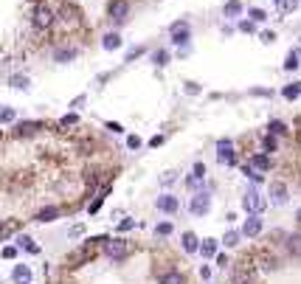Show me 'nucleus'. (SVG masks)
Wrapping results in <instances>:
<instances>
[{"mask_svg":"<svg viewBox=\"0 0 301 284\" xmlns=\"http://www.w3.org/2000/svg\"><path fill=\"white\" fill-rule=\"evenodd\" d=\"M107 242V236H90L87 242H82V248L73 253V262H79V264H85V262H90L96 253L101 250V245Z\"/></svg>","mask_w":301,"mask_h":284,"instance_id":"nucleus-1","label":"nucleus"},{"mask_svg":"<svg viewBox=\"0 0 301 284\" xmlns=\"http://www.w3.org/2000/svg\"><path fill=\"white\" fill-rule=\"evenodd\" d=\"M169 40H172L175 45H180V48H186V43L192 40V23L189 20H175L172 26H169Z\"/></svg>","mask_w":301,"mask_h":284,"instance_id":"nucleus-2","label":"nucleus"},{"mask_svg":"<svg viewBox=\"0 0 301 284\" xmlns=\"http://www.w3.org/2000/svg\"><path fill=\"white\" fill-rule=\"evenodd\" d=\"M54 20H57V12H54L51 6H45V3H40V6L34 9V15H31L34 29H40V31L51 29V26H54Z\"/></svg>","mask_w":301,"mask_h":284,"instance_id":"nucleus-3","label":"nucleus"},{"mask_svg":"<svg viewBox=\"0 0 301 284\" xmlns=\"http://www.w3.org/2000/svg\"><path fill=\"white\" fill-rule=\"evenodd\" d=\"M127 242L124 239H107L104 242V253H107V259H113V262H121L124 256H127Z\"/></svg>","mask_w":301,"mask_h":284,"instance_id":"nucleus-4","label":"nucleus"},{"mask_svg":"<svg viewBox=\"0 0 301 284\" xmlns=\"http://www.w3.org/2000/svg\"><path fill=\"white\" fill-rule=\"evenodd\" d=\"M107 15L113 23H124L129 15V3L127 0H110V6H107Z\"/></svg>","mask_w":301,"mask_h":284,"instance_id":"nucleus-5","label":"nucleus"},{"mask_svg":"<svg viewBox=\"0 0 301 284\" xmlns=\"http://www.w3.org/2000/svg\"><path fill=\"white\" fill-rule=\"evenodd\" d=\"M242 206H245V211H251V214H262V211H265V206H267V200L262 197L259 192H248V194H245V200H242Z\"/></svg>","mask_w":301,"mask_h":284,"instance_id":"nucleus-6","label":"nucleus"},{"mask_svg":"<svg viewBox=\"0 0 301 284\" xmlns=\"http://www.w3.org/2000/svg\"><path fill=\"white\" fill-rule=\"evenodd\" d=\"M208 206H211V197H208L206 192H200V194H194L192 203H189V214L203 217V214H208Z\"/></svg>","mask_w":301,"mask_h":284,"instance_id":"nucleus-7","label":"nucleus"},{"mask_svg":"<svg viewBox=\"0 0 301 284\" xmlns=\"http://www.w3.org/2000/svg\"><path fill=\"white\" fill-rule=\"evenodd\" d=\"M262 234V220H259V214H251L242 225V236H259Z\"/></svg>","mask_w":301,"mask_h":284,"instance_id":"nucleus-8","label":"nucleus"},{"mask_svg":"<svg viewBox=\"0 0 301 284\" xmlns=\"http://www.w3.org/2000/svg\"><path fill=\"white\" fill-rule=\"evenodd\" d=\"M217 152H220L222 164H234V144H231L228 138H222V141L217 144Z\"/></svg>","mask_w":301,"mask_h":284,"instance_id":"nucleus-9","label":"nucleus"},{"mask_svg":"<svg viewBox=\"0 0 301 284\" xmlns=\"http://www.w3.org/2000/svg\"><path fill=\"white\" fill-rule=\"evenodd\" d=\"M270 203L284 206L287 203V186L284 183H270Z\"/></svg>","mask_w":301,"mask_h":284,"instance_id":"nucleus-10","label":"nucleus"},{"mask_svg":"<svg viewBox=\"0 0 301 284\" xmlns=\"http://www.w3.org/2000/svg\"><path fill=\"white\" fill-rule=\"evenodd\" d=\"M20 231V220H0V242Z\"/></svg>","mask_w":301,"mask_h":284,"instance_id":"nucleus-11","label":"nucleus"},{"mask_svg":"<svg viewBox=\"0 0 301 284\" xmlns=\"http://www.w3.org/2000/svg\"><path fill=\"white\" fill-rule=\"evenodd\" d=\"M284 248H287V253H290V256H295V259H298V256H301V234H287L284 236Z\"/></svg>","mask_w":301,"mask_h":284,"instance_id":"nucleus-12","label":"nucleus"},{"mask_svg":"<svg viewBox=\"0 0 301 284\" xmlns=\"http://www.w3.org/2000/svg\"><path fill=\"white\" fill-rule=\"evenodd\" d=\"M178 197H172V194H164V197H158V208L161 211H166V214H175L178 211Z\"/></svg>","mask_w":301,"mask_h":284,"instance_id":"nucleus-13","label":"nucleus"},{"mask_svg":"<svg viewBox=\"0 0 301 284\" xmlns=\"http://www.w3.org/2000/svg\"><path fill=\"white\" fill-rule=\"evenodd\" d=\"M76 57H79V51H76V48H57V51H54V59H57V62H73V59H76Z\"/></svg>","mask_w":301,"mask_h":284,"instance_id":"nucleus-14","label":"nucleus"},{"mask_svg":"<svg viewBox=\"0 0 301 284\" xmlns=\"http://www.w3.org/2000/svg\"><path fill=\"white\" fill-rule=\"evenodd\" d=\"M59 214H62V211H59L57 206H45L43 211H37V217H34V220H37V222H51V220H57Z\"/></svg>","mask_w":301,"mask_h":284,"instance_id":"nucleus-15","label":"nucleus"},{"mask_svg":"<svg viewBox=\"0 0 301 284\" xmlns=\"http://www.w3.org/2000/svg\"><path fill=\"white\" fill-rule=\"evenodd\" d=\"M101 48H104V51H115V48H121V37L115 34V31L104 34V37H101Z\"/></svg>","mask_w":301,"mask_h":284,"instance_id":"nucleus-16","label":"nucleus"},{"mask_svg":"<svg viewBox=\"0 0 301 284\" xmlns=\"http://www.w3.org/2000/svg\"><path fill=\"white\" fill-rule=\"evenodd\" d=\"M222 12H225V17H231V20H237V17L242 15V3H239V0H228V3L222 6Z\"/></svg>","mask_w":301,"mask_h":284,"instance_id":"nucleus-17","label":"nucleus"},{"mask_svg":"<svg viewBox=\"0 0 301 284\" xmlns=\"http://www.w3.org/2000/svg\"><path fill=\"white\" fill-rule=\"evenodd\" d=\"M12 278H15L17 284H29V278H31V270L26 267V264H20V267H15V273H12Z\"/></svg>","mask_w":301,"mask_h":284,"instance_id":"nucleus-18","label":"nucleus"},{"mask_svg":"<svg viewBox=\"0 0 301 284\" xmlns=\"http://www.w3.org/2000/svg\"><path fill=\"white\" fill-rule=\"evenodd\" d=\"M40 127H43L40 121H23L20 127H17V135H34Z\"/></svg>","mask_w":301,"mask_h":284,"instance_id":"nucleus-19","label":"nucleus"},{"mask_svg":"<svg viewBox=\"0 0 301 284\" xmlns=\"http://www.w3.org/2000/svg\"><path fill=\"white\" fill-rule=\"evenodd\" d=\"M200 248V239L189 231V234H183V250H189V253H194V250Z\"/></svg>","mask_w":301,"mask_h":284,"instance_id":"nucleus-20","label":"nucleus"},{"mask_svg":"<svg viewBox=\"0 0 301 284\" xmlns=\"http://www.w3.org/2000/svg\"><path fill=\"white\" fill-rule=\"evenodd\" d=\"M251 166H253V169H259V172H267V169H270V158H267V155H253Z\"/></svg>","mask_w":301,"mask_h":284,"instance_id":"nucleus-21","label":"nucleus"},{"mask_svg":"<svg viewBox=\"0 0 301 284\" xmlns=\"http://www.w3.org/2000/svg\"><path fill=\"white\" fill-rule=\"evenodd\" d=\"M239 239H242V231H228V234L222 236V245H225V248H237Z\"/></svg>","mask_w":301,"mask_h":284,"instance_id":"nucleus-22","label":"nucleus"},{"mask_svg":"<svg viewBox=\"0 0 301 284\" xmlns=\"http://www.w3.org/2000/svg\"><path fill=\"white\" fill-rule=\"evenodd\" d=\"M161 284H186V276H183L180 270H169V273L164 276V281H161Z\"/></svg>","mask_w":301,"mask_h":284,"instance_id":"nucleus-23","label":"nucleus"},{"mask_svg":"<svg viewBox=\"0 0 301 284\" xmlns=\"http://www.w3.org/2000/svg\"><path fill=\"white\" fill-rule=\"evenodd\" d=\"M197 250H200V253L206 256V259H211V256L217 253V242H214V239H203V242H200V248H197Z\"/></svg>","mask_w":301,"mask_h":284,"instance_id":"nucleus-24","label":"nucleus"},{"mask_svg":"<svg viewBox=\"0 0 301 284\" xmlns=\"http://www.w3.org/2000/svg\"><path fill=\"white\" fill-rule=\"evenodd\" d=\"M9 85L17 87V90H26L29 87V76L26 73H15V76H9Z\"/></svg>","mask_w":301,"mask_h":284,"instance_id":"nucleus-25","label":"nucleus"},{"mask_svg":"<svg viewBox=\"0 0 301 284\" xmlns=\"http://www.w3.org/2000/svg\"><path fill=\"white\" fill-rule=\"evenodd\" d=\"M281 96H284V99H298L301 96V82H295V85H290V87H284V90H281Z\"/></svg>","mask_w":301,"mask_h":284,"instance_id":"nucleus-26","label":"nucleus"},{"mask_svg":"<svg viewBox=\"0 0 301 284\" xmlns=\"http://www.w3.org/2000/svg\"><path fill=\"white\" fill-rule=\"evenodd\" d=\"M152 62L158 65V68H164V65H169V51H155V54H152Z\"/></svg>","mask_w":301,"mask_h":284,"instance_id":"nucleus-27","label":"nucleus"},{"mask_svg":"<svg viewBox=\"0 0 301 284\" xmlns=\"http://www.w3.org/2000/svg\"><path fill=\"white\" fill-rule=\"evenodd\" d=\"M234 284H253V273L251 270H239L237 276H234Z\"/></svg>","mask_w":301,"mask_h":284,"instance_id":"nucleus-28","label":"nucleus"},{"mask_svg":"<svg viewBox=\"0 0 301 284\" xmlns=\"http://www.w3.org/2000/svg\"><path fill=\"white\" fill-rule=\"evenodd\" d=\"M267 132H270V135H284L287 132L284 121H270V124H267Z\"/></svg>","mask_w":301,"mask_h":284,"instance_id":"nucleus-29","label":"nucleus"},{"mask_svg":"<svg viewBox=\"0 0 301 284\" xmlns=\"http://www.w3.org/2000/svg\"><path fill=\"white\" fill-rule=\"evenodd\" d=\"M259 264H262V270H276V259H273L270 253H262V256H259Z\"/></svg>","mask_w":301,"mask_h":284,"instance_id":"nucleus-30","label":"nucleus"},{"mask_svg":"<svg viewBox=\"0 0 301 284\" xmlns=\"http://www.w3.org/2000/svg\"><path fill=\"white\" fill-rule=\"evenodd\" d=\"M276 147H279V144H276V135L267 132L265 141H262V150H265V152H276Z\"/></svg>","mask_w":301,"mask_h":284,"instance_id":"nucleus-31","label":"nucleus"},{"mask_svg":"<svg viewBox=\"0 0 301 284\" xmlns=\"http://www.w3.org/2000/svg\"><path fill=\"white\" fill-rule=\"evenodd\" d=\"M248 15H251V23H265L267 20V15L262 12V9H251Z\"/></svg>","mask_w":301,"mask_h":284,"instance_id":"nucleus-32","label":"nucleus"},{"mask_svg":"<svg viewBox=\"0 0 301 284\" xmlns=\"http://www.w3.org/2000/svg\"><path fill=\"white\" fill-rule=\"evenodd\" d=\"M245 175L253 180V183H262V172L259 169H253V166H245Z\"/></svg>","mask_w":301,"mask_h":284,"instance_id":"nucleus-33","label":"nucleus"},{"mask_svg":"<svg viewBox=\"0 0 301 284\" xmlns=\"http://www.w3.org/2000/svg\"><path fill=\"white\" fill-rule=\"evenodd\" d=\"M155 234H158V236H169V234H172V222H161V225L155 228Z\"/></svg>","mask_w":301,"mask_h":284,"instance_id":"nucleus-34","label":"nucleus"},{"mask_svg":"<svg viewBox=\"0 0 301 284\" xmlns=\"http://www.w3.org/2000/svg\"><path fill=\"white\" fill-rule=\"evenodd\" d=\"M203 172H206V166H203V164H194V175H192L189 180H194V183H200V180H203Z\"/></svg>","mask_w":301,"mask_h":284,"instance_id":"nucleus-35","label":"nucleus"},{"mask_svg":"<svg viewBox=\"0 0 301 284\" xmlns=\"http://www.w3.org/2000/svg\"><path fill=\"white\" fill-rule=\"evenodd\" d=\"M20 245H23L26 250H31V253H37V250H40V248L34 245V239H29V236H20Z\"/></svg>","mask_w":301,"mask_h":284,"instance_id":"nucleus-36","label":"nucleus"},{"mask_svg":"<svg viewBox=\"0 0 301 284\" xmlns=\"http://www.w3.org/2000/svg\"><path fill=\"white\" fill-rule=\"evenodd\" d=\"M12 118H15V110H12V107H0V121L6 124V121H12Z\"/></svg>","mask_w":301,"mask_h":284,"instance_id":"nucleus-37","label":"nucleus"},{"mask_svg":"<svg viewBox=\"0 0 301 284\" xmlns=\"http://www.w3.org/2000/svg\"><path fill=\"white\" fill-rule=\"evenodd\" d=\"M284 68H287V71H295V68H298V54H290L287 62H284Z\"/></svg>","mask_w":301,"mask_h":284,"instance_id":"nucleus-38","label":"nucleus"},{"mask_svg":"<svg viewBox=\"0 0 301 284\" xmlns=\"http://www.w3.org/2000/svg\"><path fill=\"white\" fill-rule=\"evenodd\" d=\"M59 124H62V127H71V124H79V115H76V113H71V115H65V118L59 121Z\"/></svg>","mask_w":301,"mask_h":284,"instance_id":"nucleus-39","label":"nucleus"},{"mask_svg":"<svg viewBox=\"0 0 301 284\" xmlns=\"http://www.w3.org/2000/svg\"><path fill=\"white\" fill-rule=\"evenodd\" d=\"M127 147H129V150H138V147H141V138H138V135H129V138H127Z\"/></svg>","mask_w":301,"mask_h":284,"instance_id":"nucleus-40","label":"nucleus"},{"mask_svg":"<svg viewBox=\"0 0 301 284\" xmlns=\"http://www.w3.org/2000/svg\"><path fill=\"white\" fill-rule=\"evenodd\" d=\"M141 51H143V48H132V51L127 54V57H124V62H132V59H135L138 54H141Z\"/></svg>","mask_w":301,"mask_h":284,"instance_id":"nucleus-41","label":"nucleus"},{"mask_svg":"<svg viewBox=\"0 0 301 284\" xmlns=\"http://www.w3.org/2000/svg\"><path fill=\"white\" fill-rule=\"evenodd\" d=\"M3 256H6V259H15V256H17V248H3Z\"/></svg>","mask_w":301,"mask_h":284,"instance_id":"nucleus-42","label":"nucleus"},{"mask_svg":"<svg viewBox=\"0 0 301 284\" xmlns=\"http://www.w3.org/2000/svg\"><path fill=\"white\" fill-rule=\"evenodd\" d=\"M281 9H284V12H293V9H295V0H284V3H281Z\"/></svg>","mask_w":301,"mask_h":284,"instance_id":"nucleus-43","label":"nucleus"},{"mask_svg":"<svg viewBox=\"0 0 301 284\" xmlns=\"http://www.w3.org/2000/svg\"><path fill=\"white\" fill-rule=\"evenodd\" d=\"M273 40H276V34H273V31H265V34H262V43H273Z\"/></svg>","mask_w":301,"mask_h":284,"instance_id":"nucleus-44","label":"nucleus"},{"mask_svg":"<svg viewBox=\"0 0 301 284\" xmlns=\"http://www.w3.org/2000/svg\"><path fill=\"white\" fill-rule=\"evenodd\" d=\"M239 29H242L245 34H251V31H253V23H239Z\"/></svg>","mask_w":301,"mask_h":284,"instance_id":"nucleus-45","label":"nucleus"},{"mask_svg":"<svg viewBox=\"0 0 301 284\" xmlns=\"http://www.w3.org/2000/svg\"><path fill=\"white\" fill-rule=\"evenodd\" d=\"M186 93H200V85H194V82H189V85H186Z\"/></svg>","mask_w":301,"mask_h":284,"instance_id":"nucleus-46","label":"nucleus"},{"mask_svg":"<svg viewBox=\"0 0 301 284\" xmlns=\"http://www.w3.org/2000/svg\"><path fill=\"white\" fill-rule=\"evenodd\" d=\"M172 180H175V172H166L164 178H161V183H172Z\"/></svg>","mask_w":301,"mask_h":284,"instance_id":"nucleus-47","label":"nucleus"},{"mask_svg":"<svg viewBox=\"0 0 301 284\" xmlns=\"http://www.w3.org/2000/svg\"><path fill=\"white\" fill-rule=\"evenodd\" d=\"M71 236H82V225H73L71 228Z\"/></svg>","mask_w":301,"mask_h":284,"instance_id":"nucleus-48","label":"nucleus"},{"mask_svg":"<svg viewBox=\"0 0 301 284\" xmlns=\"http://www.w3.org/2000/svg\"><path fill=\"white\" fill-rule=\"evenodd\" d=\"M295 220H298V222H301V208H298V211H295Z\"/></svg>","mask_w":301,"mask_h":284,"instance_id":"nucleus-49","label":"nucleus"}]
</instances>
